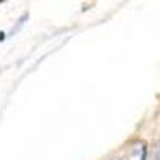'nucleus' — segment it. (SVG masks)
Masks as SVG:
<instances>
[{
  "mask_svg": "<svg viewBox=\"0 0 160 160\" xmlns=\"http://www.w3.org/2000/svg\"><path fill=\"white\" fill-rule=\"evenodd\" d=\"M146 154H148V149H146L144 142L136 141L130 146L125 160H146Z\"/></svg>",
  "mask_w": 160,
  "mask_h": 160,
  "instance_id": "obj_1",
  "label": "nucleus"
},
{
  "mask_svg": "<svg viewBox=\"0 0 160 160\" xmlns=\"http://www.w3.org/2000/svg\"><path fill=\"white\" fill-rule=\"evenodd\" d=\"M112 160H120V158H112Z\"/></svg>",
  "mask_w": 160,
  "mask_h": 160,
  "instance_id": "obj_2",
  "label": "nucleus"
}]
</instances>
